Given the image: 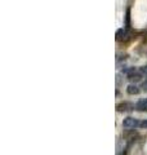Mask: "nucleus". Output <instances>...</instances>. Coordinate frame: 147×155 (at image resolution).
I'll use <instances>...</instances> for the list:
<instances>
[{
    "mask_svg": "<svg viewBox=\"0 0 147 155\" xmlns=\"http://www.w3.org/2000/svg\"><path fill=\"white\" fill-rule=\"evenodd\" d=\"M122 127L125 129H136L139 128V120L137 118H133V116H128L122 120Z\"/></svg>",
    "mask_w": 147,
    "mask_h": 155,
    "instance_id": "obj_1",
    "label": "nucleus"
},
{
    "mask_svg": "<svg viewBox=\"0 0 147 155\" xmlns=\"http://www.w3.org/2000/svg\"><path fill=\"white\" fill-rule=\"evenodd\" d=\"M129 39H130L129 32L124 30V28H119V30L116 31V40L117 41H128Z\"/></svg>",
    "mask_w": 147,
    "mask_h": 155,
    "instance_id": "obj_2",
    "label": "nucleus"
},
{
    "mask_svg": "<svg viewBox=\"0 0 147 155\" xmlns=\"http://www.w3.org/2000/svg\"><path fill=\"white\" fill-rule=\"evenodd\" d=\"M116 110L117 111H132V110H136L134 105L130 104V102H121V104H117L116 105Z\"/></svg>",
    "mask_w": 147,
    "mask_h": 155,
    "instance_id": "obj_3",
    "label": "nucleus"
},
{
    "mask_svg": "<svg viewBox=\"0 0 147 155\" xmlns=\"http://www.w3.org/2000/svg\"><path fill=\"white\" fill-rule=\"evenodd\" d=\"M136 110L138 111H147V98H141L134 104Z\"/></svg>",
    "mask_w": 147,
    "mask_h": 155,
    "instance_id": "obj_4",
    "label": "nucleus"
},
{
    "mask_svg": "<svg viewBox=\"0 0 147 155\" xmlns=\"http://www.w3.org/2000/svg\"><path fill=\"white\" fill-rule=\"evenodd\" d=\"M142 78H143V75L141 74V71L137 70V71H136V72H133L132 75H129L128 78H126V79L130 80V81H132V84H136V83H138V81H141V80H142Z\"/></svg>",
    "mask_w": 147,
    "mask_h": 155,
    "instance_id": "obj_5",
    "label": "nucleus"
},
{
    "mask_svg": "<svg viewBox=\"0 0 147 155\" xmlns=\"http://www.w3.org/2000/svg\"><path fill=\"white\" fill-rule=\"evenodd\" d=\"M126 92H128V94L134 96V94H138L141 92V89H139V87L137 84H129L128 87H126Z\"/></svg>",
    "mask_w": 147,
    "mask_h": 155,
    "instance_id": "obj_6",
    "label": "nucleus"
},
{
    "mask_svg": "<svg viewBox=\"0 0 147 155\" xmlns=\"http://www.w3.org/2000/svg\"><path fill=\"white\" fill-rule=\"evenodd\" d=\"M139 128H142V129H147V119H143L142 122H139Z\"/></svg>",
    "mask_w": 147,
    "mask_h": 155,
    "instance_id": "obj_7",
    "label": "nucleus"
},
{
    "mask_svg": "<svg viewBox=\"0 0 147 155\" xmlns=\"http://www.w3.org/2000/svg\"><path fill=\"white\" fill-rule=\"evenodd\" d=\"M139 71H141V74L143 75L145 78H147V65L146 66H142L141 69H139Z\"/></svg>",
    "mask_w": 147,
    "mask_h": 155,
    "instance_id": "obj_8",
    "label": "nucleus"
},
{
    "mask_svg": "<svg viewBox=\"0 0 147 155\" xmlns=\"http://www.w3.org/2000/svg\"><path fill=\"white\" fill-rule=\"evenodd\" d=\"M142 89H143L145 92H147V81L146 83H142Z\"/></svg>",
    "mask_w": 147,
    "mask_h": 155,
    "instance_id": "obj_9",
    "label": "nucleus"
}]
</instances>
